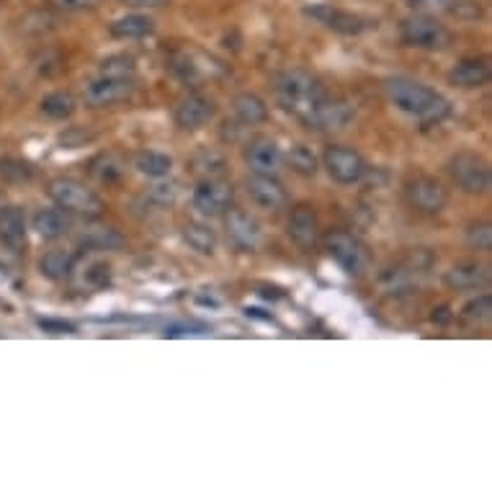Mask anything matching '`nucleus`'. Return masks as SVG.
Masks as SVG:
<instances>
[{"instance_id":"c756f323","label":"nucleus","mask_w":492,"mask_h":492,"mask_svg":"<svg viewBox=\"0 0 492 492\" xmlns=\"http://www.w3.org/2000/svg\"><path fill=\"white\" fill-rule=\"evenodd\" d=\"M31 178H34V168L26 160H19V157H3L0 160V181H5V183H26Z\"/></svg>"},{"instance_id":"4be33fe9","label":"nucleus","mask_w":492,"mask_h":492,"mask_svg":"<svg viewBox=\"0 0 492 492\" xmlns=\"http://www.w3.org/2000/svg\"><path fill=\"white\" fill-rule=\"evenodd\" d=\"M232 109H235V117L240 119V124H263L269 119V106L266 101L255 93H240L232 101Z\"/></svg>"},{"instance_id":"7c9ffc66","label":"nucleus","mask_w":492,"mask_h":492,"mask_svg":"<svg viewBox=\"0 0 492 492\" xmlns=\"http://www.w3.org/2000/svg\"><path fill=\"white\" fill-rule=\"evenodd\" d=\"M91 173L103 181V183H114V181H119L124 173V163L119 157H114V155H101L96 157L93 163H91Z\"/></svg>"},{"instance_id":"473e14b6","label":"nucleus","mask_w":492,"mask_h":492,"mask_svg":"<svg viewBox=\"0 0 492 492\" xmlns=\"http://www.w3.org/2000/svg\"><path fill=\"white\" fill-rule=\"evenodd\" d=\"M467 243L469 247L488 253L492 247V224L490 222H474L467 227Z\"/></svg>"},{"instance_id":"c85d7f7f","label":"nucleus","mask_w":492,"mask_h":492,"mask_svg":"<svg viewBox=\"0 0 492 492\" xmlns=\"http://www.w3.org/2000/svg\"><path fill=\"white\" fill-rule=\"evenodd\" d=\"M99 70L103 77H124V80H132L134 73H137V65H134V60L126 57V54H111V57H106V60L101 62Z\"/></svg>"},{"instance_id":"4468645a","label":"nucleus","mask_w":492,"mask_h":492,"mask_svg":"<svg viewBox=\"0 0 492 492\" xmlns=\"http://www.w3.org/2000/svg\"><path fill=\"white\" fill-rule=\"evenodd\" d=\"M246 163L253 173H263V175H276L281 171L284 155L271 137H253L246 148Z\"/></svg>"},{"instance_id":"f704fd0d","label":"nucleus","mask_w":492,"mask_h":492,"mask_svg":"<svg viewBox=\"0 0 492 492\" xmlns=\"http://www.w3.org/2000/svg\"><path fill=\"white\" fill-rule=\"evenodd\" d=\"M410 8H415L418 13H451V8L456 5V0H405Z\"/></svg>"},{"instance_id":"5701e85b","label":"nucleus","mask_w":492,"mask_h":492,"mask_svg":"<svg viewBox=\"0 0 492 492\" xmlns=\"http://www.w3.org/2000/svg\"><path fill=\"white\" fill-rule=\"evenodd\" d=\"M34 230L44 240H57L68 232V217L62 214V209H39L34 214Z\"/></svg>"},{"instance_id":"a211bd4d","label":"nucleus","mask_w":492,"mask_h":492,"mask_svg":"<svg viewBox=\"0 0 492 492\" xmlns=\"http://www.w3.org/2000/svg\"><path fill=\"white\" fill-rule=\"evenodd\" d=\"M0 243L13 253H21L26 247V217L19 206L0 209Z\"/></svg>"},{"instance_id":"9b49d317","label":"nucleus","mask_w":492,"mask_h":492,"mask_svg":"<svg viewBox=\"0 0 492 492\" xmlns=\"http://www.w3.org/2000/svg\"><path fill=\"white\" fill-rule=\"evenodd\" d=\"M232 186L217 181V178H209V181H201L194 191V206L204 217H222L230 206H232Z\"/></svg>"},{"instance_id":"412c9836","label":"nucleus","mask_w":492,"mask_h":492,"mask_svg":"<svg viewBox=\"0 0 492 492\" xmlns=\"http://www.w3.org/2000/svg\"><path fill=\"white\" fill-rule=\"evenodd\" d=\"M114 39H142L155 31V21L145 13H126L109 26Z\"/></svg>"},{"instance_id":"bb28decb","label":"nucleus","mask_w":492,"mask_h":492,"mask_svg":"<svg viewBox=\"0 0 492 492\" xmlns=\"http://www.w3.org/2000/svg\"><path fill=\"white\" fill-rule=\"evenodd\" d=\"M39 269H42V273H44L47 278H52V281H65V278L73 276V255L65 253V250H50V253L42 258Z\"/></svg>"},{"instance_id":"2eb2a0df","label":"nucleus","mask_w":492,"mask_h":492,"mask_svg":"<svg viewBox=\"0 0 492 492\" xmlns=\"http://www.w3.org/2000/svg\"><path fill=\"white\" fill-rule=\"evenodd\" d=\"M289 238L299 250H312L320 240V224L318 212L312 204H296L289 220Z\"/></svg>"},{"instance_id":"79ce46f5","label":"nucleus","mask_w":492,"mask_h":492,"mask_svg":"<svg viewBox=\"0 0 492 492\" xmlns=\"http://www.w3.org/2000/svg\"><path fill=\"white\" fill-rule=\"evenodd\" d=\"M261 296H266V299H281L284 294H278V289H269V286H261Z\"/></svg>"},{"instance_id":"a19ab883","label":"nucleus","mask_w":492,"mask_h":492,"mask_svg":"<svg viewBox=\"0 0 492 492\" xmlns=\"http://www.w3.org/2000/svg\"><path fill=\"white\" fill-rule=\"evenodd\" d=\"M124 5H129V8H165V5H171V0H119Z\"/></svg>"},{"instance_id":"7ed1b4c3","label":"nucleus","mask_w":492,"mask_h":492,"mask_svg":"<svg viewBox=\"0 0 492 492\" xmlns=\"http://www.w3.org/2000/svg\"><path fill=\"white\" fill-rule=\"evenodd\" d=\"M50 198L65 212L83 214V217H101L103 201L96 191L75 178H54L50 183Z\"/></svg>"},{"instance_id":"20e7f679","label":"nucleus","mask_w":492,"mask_h":492,"mask_svg":"<svg viewBox=\"0 0 492 492\" xmlns=\"http://www.w3.org/2000/svg\"><path fill=\"white\" fill-rule=\"evenodd\" d=\"M448 175L454 178V183L464 191V194H488L492 186V175L490 165L482 155L477 152H469V149H462L456 152L451 160H448Z\"/></svg>"},{"instance_id":"58836bf2","label":"nucleus","mask_w":492,"mask_h":492,"mask_svg":"<svg viewBox=\"0 0 492 492\" xmlns=\"http://www.w3.org/2000/svg\"><path fill=\"white\" fill-rule=\"evenodd\" d=\"M88 281L96 284V286H106L111 281V269L106 263H96L91 271H88Z\"/></svg>"},{"instance_id":"dca6fc26","label":"nucleus","mask_w":492,"mask_h":492,"mask_svg":"<svg viewBox=\"0 0 492 492\" xmlns=\"http://www.w3.org/2000/svg\"><path fill=\"white\" fill-rule=\"evenodd\" d=\"M307 16H312L315 21H320L322 26L343 34V36H356L367 28V21L359 16V13H351L343 8H333V5H315V8H307Z\"/></svg>"},{"instance_id":"4c0bfd02","label":"nucleus","mask_w":492,"mask_h":492,"mask_svg":"<svg viewBox=\"0 0 492 492\" xmlns=\"http://www.w3.org/2000/svg\"><path fill=\"white\" fill-rule=\"evenodd\" d=\"M149 197L160 201V204H173L178 197V189H175V183H157V186H152Z\"/></svg>"},{"instance_id":"ddd939ff","label":"nucleus","mask_w":492,"mask_h":492,"mask_svg":"<svg viewBox=\"0 0 492 492\" xmlns=\"http://www.w3.org/2000/svg\"><path fill=\"white\" fill-rule=\"evenodd\" d=\"M224 230H227V240L238 250H255L261 243V227L243 209H227L224 214Z\"/></svg>"},{"instance_id":"393cba45","label":"nucleus","mask_w":492,"mask_h":492,"mask_svg":"<svg viewBox=\"0 0 492 492\" xmlns=\"http://www.w3.org/2000/svg\"><path fill=\"white\" fill-rule=\"evenodd\" d=\"M183 240L194 247L197 253L204 255H212L214 247H217V232L209 227V224H201V222H189L183 227Z\"/></svg>"},{"instance_id":"423d86ee","label":"nucleus","mask_w":492,"mask_h":492,"mask_svg":"<svg viewBox=\"0 0 492 492\" xmlns=\"http://www.w3.org/2000/svg\"><path fill=\"white\" fill-rule=\"evenodd\" d=\"M399 39L415 50H443L451 44V34L428 13H415L399 24Z\"/></svg>"},{"instance_id":"72a5a7b5","label":"nucleus","mask_w":492,"mask_h":492,"mask_svg":"<svg viewBox=\"0 0 492 492\" xmlns=\"http://www.w3.org/2000/svg\"><path fill=\"white\" fill-rule=\"evenodd\" d=\"M492 315V296L482 294L477 296V299H472L464 304V310H462V318L469 322H488Z\"/></svg>"},{"instance_id":"f8f14e48","label":"nucleus","mask_w":492,"mask_h":492,"mask_svg":"<svg viewBox=\"0 0 492 492\" xmlns=\"http://www.w3.org/2000/svg\"><path fill=\"white\" fill-rule=\"evenodd\" d=\"M247 197L253 198L261 209L278 212L289 204L286 189L276 181V175H263V173H250L246 181Z\"/></svg>"},{"instance_id":"f03ea898","label":"nucleus","mask_w":492,"mask_h":492,"mask_svg":"<svg viewBox=\"0 0 492 492\" xmlns=\"http://www.w3.org/2000/svg\"><path fill=\"white\" fill-rule=\"evenodd\" d=\"M387 96L394 106L410 117H415L423 124H439L451 114V103L436 93L433 88L423 85L410 77H392L387 80Z\"/></svg>"},{"instance_id":"1a4fd4ad","label":"nucleus","mask_w":492,"mask_h":492,"mask_svg":"<svg viewBox=\"0 0 492 492\" xmlns=\"http://www.w3.org/2000/svg\"><path fill=\"white\" fill-rule=\"evenodd\" d=\"M214 114H217L214 101L206 99L204 93H197V91L186 93L183 99H178L175 109H173V119L186 132H197L201 126H206L214 119Z\"/></svg>"},{"instance_id":"b1692460","label":"nucleus","mask_w":492,"mask_h":492,"mask_svg":"<svg viewBox=\"0 0 492 492\" xmlns=\"http://www.w3.org/2000/svg\"><path fill=\"white\" fill-rule=\"evenodd\" d=\"M75 109H77V101H75L73 93H68V91H54V93L42 99V114L54 119V122L70 119L75 114Z\"/></svg>"},{"instance_id":"cd10ccee","label":"nucleus","mask_w":492,"mask_h":492,"mask_svg":"<svg viewBox=\"0 0 492 492\" xmlns=\"http://www.w3.org/2000/svg\"><path fill=\"white\" fill-rule=\"evenodd\" d=\"M284 160L289 163L292 171L304 175V178H312V175L318 173V157L312 155V149L304 148V145H294V148L286 152Z\"/></svg>"},{"instance_id":"6ab92c4d","label":"nucleus","mask_w":492,"mask_h":492,"mask_svg":"<svg viewBox=\"0 0 492 492\" xmlns=\"http://www.w3.org/2000/svg\"><path fill=\"white\" fill-rule=\"evenodd\" d=\"M348 122H351V109L345 106L343 101L325 96V101L318 106V111L312 117V122L307 124V129H315V132H338Z\"/></svg>"},{"instance_id":"e433bc0d","label":"nucleus","mask_w":492,"mask_h":492,"mask_svg":"<svg viewBox=\"0 0 492 492\" xmlns=\"http://www.w3.org/2000/svg\"><path fill=\"white\" fill-rule=\"evenodd\" d=\"M101 0H50L52 8H57V11H93L96 5H99Z\"/></svg>"},{"instance_id":"39448f33","label":"nucleus","mask_w":492,"mask_h":492,"mask_svg":"<svg viewBox=\"0 0 492 492\" xmlns=\"http://www.w3.org/2000/svg\"><path fill=\"white\" fill-rule=\"evenodd\" d=\"M325 247H327L330 258H333L348 276H361V273L369 269V247L364 246L356 235L345 232V230H333V232H327Z\"/></svg>"},{"instance_id":"a878e982","label":"nucleus","mask_w":492,"mask_h":492,"mask_svg":"<svg viewBox=\"0 0 492 492\" xmlns=\"http://www.w3.org/2000/svg\"><path fill=\"white\" fill-rule=\"evenodd\" d=\"M134 165H137V171L145 173L148 178H165V175H171L173 160L168 155H163V152L142 149V152H137Z\"/></svg>"},{"instance_id":"ea45409f","label":"nucleus","mask_w":492,"mask_h":492,"mask_svg":"<svg viewBox=\"0 0 492 492\" xmlns=\"http://www.w3.org/2000/svg\"><path fill=\"white\" fill-rule=\"evenodd\" d=\"M39 325H42L47 333H52V335H62V333H73L75 330L70 322H62V320H39Z\"/></svg>"},{"instance_id":"f257e3e1","label":"nucleus","mask_w":492,"mask_h":492,"mask_svg":"<svg viewBox=\"0 0 492 492\" xmlns=\"http://www.w3.org/2000/svg\"><path fill=\"white\" fill-rule=\"evenodd\" d=\"M273 93H276L278 106L304 126L312 122L318 106L327 96L320 80L307 70H286V73L278 75L273 83Z\"/></svg>"},{"instance_id":"c9c22d12","label":"nucleus","mask_w":492,"mask_h":492,"mask_svg":"<svg viewBox=\"0 0 492 492\" xmlns=\"http://www.w3.org/2000/svg\"><path fill=\"white\" fill-rule=\"evenodd\" d=\"M85 243H88V246L111 250V247H122L124 238L117 232V230H96L93 235H88V238H85Z\"/></svg>"},{"instance_id":"2f4dec72","label":"nucleus","mask_w":492,"mask_h":492,"mask_svg":"<svg viewBox=\"0 0 492 492\" xmlns=\"http://www.w3.org/2000/svg\"><path fill=\"white\" fill-rule=\"evenodd\" d=\"M224 168H227L224 157H222L220 152H214V149H198L197 155H194V171L197 173L217 178V175L224 173Z\"/></svg>"},{"instance_id":"aec40b11","label":"nucleus","mask_w":492,"mask_h":492,"mask_svg":"<svg viewBox=\"0 0 492 492\" xmlns=\"http://www.w3.org/2000/svg\"><path fill=\"white\" fill-rule=\"evenodd\" d=\"M443 281L451 289H480L490 284V271L488 266H480V263H459L451 271H446Z\"/></svg>"},{"instance_id":"6e6552de","label":"nucleus","mask_w":492,"mask_h":492,"mask_svg":"<svg viewBox=\"0 0 492 492\" xmlns=\"http://www.w3.org/2000/svg\"><path fill=\"white\" fill-rule=\"evenodd\" d=\"M322 163H325V168L330 173V178L338 181V183H343V186L359 183L367 175V171H369V165L361 157V152H356V149L351 148H338V145L325 149Z\"/></svg>"},{"instance_id":"f3484780","label":"nucleus","mask_w":492,"mask_h":492,"mask_svg":"<svg viewBox=\"0 0 492 492\" xmlns=\"http://www.w3.org/2000/svg\"><path fill=\"white\" fill-rule=\"evenodd\" d=\"M490 60L488 57H467L448 73V83L456 88H482L490 83Z\"/></svg>"},{"instance_id":"0eeeda50","label":"nucleus","mask_w":492,"mask_h":492,"mask_svg":"<svg viewBox=\"0 0 492 492\" xmlns=\"http://www.w3.org/2000/svg\"><path fill=\"white\" fill-rule=\"evenodd\" d=\"M405 198L423 214H439L448 204V191L443 189L441 181L431 175H415L405 183Z\"/></svg>"},{"instance_id":"9d476101","label":"nucleus","mask_w":492,"mask_h":492,"mask_svg":"<svg viewBox=\"0 0 492 492\" xmlns=\"http://www.w3.org/2000/svg\"><path fill=\"white\" fill-rule=\"evenodd\" d=\"M132 80H124V77H103L88 83L85 91H83V99L88 106H96V109H106V106H117L124 103L126 99H132Z\"/></svg>"}]
</instances>
